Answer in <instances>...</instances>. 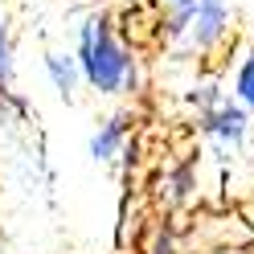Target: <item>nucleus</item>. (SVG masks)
<instances>
[{
	"label": "nucleus",
	"mask_w": 254,
	"mask_h": 254,
	"mask_svg": "<svg viewBox=\"0 0 254 254\" xmlns=\"http://www.w3.org/2000/svg\"><path fill=\"white\" fill-rule=\"evenodd\" d=\"M197 127H201V135L209 139L217 152H238L246 144V135H250V111L238 103L234 94H226L217 107H209V111L197 115Z\"/></svg>",
	"instance_id": "obj_3"
},
{
	"label": "nucleus",
	"mask_w": 254,
	"mask_h": 254,
	"mask_svg": "<svg viewBox=\"0 0 254 254\" xmlns=\"http://www.w3.org/2000/svg\"><path fill=\"white\" fill-rule=\"evenodd\" d=\"M164 4H177V0H164Z\"/></svg>",
	"instance_id": "obj_10"
},
{
	"label": "nucleus",
	"mask_w": 254,
	"mask_h": 254,
	"mask_svg": "<svg viewBox=\"0 0 254 254\" xmlns=\"http://www.w3.org/2000/svg\"><path fill=\"white\" fill-rule=\"evenodd\" d=\"M144 254H181L172 226H156V230H152V242H148V250H144Z\"/></svg>",
	"instance_id": "obj_9"
},
{
	"label": "nucleus",
	"mask_w": 254,
	"mask_h": 254,
	"mask_svg": "<svg viewBox=\"0 0 254 254\" xmlns=\"http://www.w3.org/2000/svg\"><path fill=\"white\" fill-rule=\"evenodd\" d=\"M164 197L172 205H185V201L197 197V164L193 160H181L164 172Z\"/></svg>",
	"instance_id": "obj_6"
},
{
	"label": "nucleus",
	"mask_w": 254,
	"mask_h": 254,
	"mask_svg": "<svg viewBox=\"0 0 254 254\" xmlns=\"http://www.w3.org/2000/svg\"><path fill=\"white\" fill-rule=\"evenodd\" d=\"M12 33H8V21L0 17V90H8V82H12Z\"/></svg>",
	"instance_id": "obj_8"
},
{
	"label": "nucleus",
	"mask_w": 254,
	"mask_h": 254,
	"mask_svg": "<svg viewBox=\"0 0 254 254\" xmlns=\"http://www.w3.org/2000/svg\"><path fill=\"white\" fill-rule=\"evenodd\" d=\"M123 144H127V119L123 115H111L99 123V131L90 135V156L99 164H115L123 156Z\"/></svg>",
	"instance_id": "obj_5"
},
{
	"label": "nucleus",
	"mask_w": 254,
	"mask_h": 254,
	"mask_svg": "<svg viewBox=\"0 0 254 254\" xmlns=\"http://www.w3.org/2000/svg\"><path fill=\"white\" fill-rule=\"evenodd\" d=\"M41 66H45V74H50L54 90L70 103L74 90H78V82H82V66H78V58H74V54H62V50H45Z\"/></svg>",
	"instance_id": "obj_4"
},
{
	"label": "nucleus",
	"mask_w": 254,
	"mask_h": 254,
	"mask_svg": "<svg viewBox=\"0 0 254 254\" xmlns=\"http://www.w3.org/2000/svg\"><path fill=\"white\" fill-rule=\"evenodd\" d=\"M230 94L254 115V50H246L242 58H238V66L230 74Z\"/></svg>",
	"instance_id": "obj_7"
},
{
	"label": "nucleus",
	"mask_w": 254,
	"mask_h": 254,
	"mask_svg": "<svg viewBox=\"0 0 254 254\" xmlns=\"http://www.w3.org/2000/svg\"><path fill=\"white\" fill-rule=\"evenodd\" d=\"M78 66H82V82L99 94H127L139 82L135 54L127 50L115 33V21L107 12H90L78 25Z\"/></svg>",
	"instance_id": "obj_1"
},
{
	"label": "nucleus",
	"mask_w": 254,
	"mask_h": 254,
	"mask_svg": "<svg viewBox=\"0 0 254 254\" xmlns=\"http://www.w3.org/2000/svg\"><path fill=\"white\" fill-rule=\"evenodd\" d=\"M230 25H234V12L226 0H177V4H168L164 33L185 41L189 54L205 58L230 37Z\"/></svg>",
	"instance_id": "obj_2"
}]
</instances>
